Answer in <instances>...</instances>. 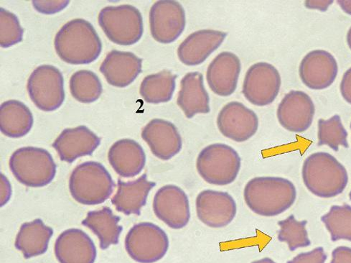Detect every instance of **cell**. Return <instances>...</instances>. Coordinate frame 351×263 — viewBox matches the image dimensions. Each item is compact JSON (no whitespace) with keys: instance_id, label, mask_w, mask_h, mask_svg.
I'll return each instance as SVG.
<instances>
[{"instance_id":"obj_1","label":"cell","mask_w":351,"mask_h":263,"mask_svg":"<svg viewBox=\"0 0 351 263\" xmlns=\"http://www.w3.org/2000/svg\"><path fill=\"white\" fill-rule=\"evenodd\" d=\"M243 197L254 213L271 218L294 205L297 190L293 183L285 178L256 177L247 183Z\"/></svg>"},{"instance_id":"obj_2","label":"cell","mask_w":351,"mask_h":263,"mask_svg":"<svg viewBox=\"0 0 351 263\" xmlns=\"http://www.w3.org/2000/svg\"><path fill=\"white\" fill-rule=\"evenodd\" d=\"M54 45L60 58L72 65L93 63L102 50L96 30L84 19L71 21L61 27L56 36Z\"/></svg>"},{"instance_id":"obj_3","label":"cell","mask_w":351,"mask_h":263,"mask_svg":"<svg viewBox=\"0 0 351 263\" xmlns=\"http://www.w3.org/2000/svg\"><path fill=\"white\" fill-rule=\"evenodd\" d=\"M302 176L305 187L315 196L324 198L340 195L348 183L344 165L326 152L313 153L305 159Z\"/></svg>"},{"instance_id":"obj_4","label":"cell","mask_w":351,"mask_h":263,"mask_svg":"<svg viewBox=\"0 0 351 263\" xmlns=\"http://www.w3.org/2000/svg\"><path fill=\"white\" fill-rule=\"evenodd\" d=\"M115 183L100 163L87 161L76 167L69 179V190L76 202L88 206L103 204L112 195Z\"/></svg>"},{"instance_id":"obj_5","label":"cell","mask_w":351,"mask_h":263,"mask_svg":"<svg viewBox=\"0 0 351 263\" xmlns=\"http://www.w3.org/2000/svg\"><path fill=\"white\" fill-rule=\"evenodd\" d=\"M9 165L15 179L27 187H44L53 181L56 174L57 166L51 153L36 147L15 150Z\"/></svg>"},{"instance_id":"obj_6","label":"cell","mask_w":351,"mask_h":263,"mask_svg":"<svg viewBox=\"0 0 351 263\" xmlns=\"http://www.w3.org/2000/svg\"><path fill=\"white\" fill-rule=\"evenodd\" d=\"M241 165L239 153L231 146L215 144L204 148L196 161L198 174L208 183L226 185L238 176Z\"/></svg>"},{"instance_id":"obj_7","label":"cell","mask_w":351,"mask_h":263,"mask_svg":"<svg viewBox=\"0 0 351 263\" xmlns=\"http://www.w3.org/2000/svg\"><path fill=\"white\" fill-rule=\"evenodd\" d=\"M98 20L106 36L117 45H134L143 35L142 14L132 5L106 7L101 10Z\"/></svg>"},{"instance_id":"obj_8","label":"cell","mask_w":351,"mask_h":263,"mask_svg":"<svg viewBox=\"0 0 351 263\" xmlns=\"http://www.w3.org/2000/svg\"><path fill=\"white\" fill-rule=\"evenodd\" d=\"M165 231L150 222L135 225L125 239V249L132 259L140 263H154L162 259L169 249Z\"/></svg>"},{"instance_id":"obj_9","label":"cell","mask_w":351,"mask_h":263,"mask_svg":"<svg viewBox=\"0 0 351 263\" xmlns=\"http://www.w3.org/2000/svg\"><path fill=\"white\" fill-rule=\"evenodd\" d=\"M27 88L29 98L44 112L56 111L65 100L64 76L53 66L36 69L29 77Z\"/></svg>"},{"instance_id":"obj_10","label":"cell","mask_w":351,"mask_h":263,"mask_svg":"<svg viewBox=\"0 0 351 263\" xmlns=\"http://www.w3.org/2000/svg\"><path fill=\"white\" fill-rule=\"evenodd\" d=\"M281 84V76L276 67L266 62H258L248 69L242 93L252 104L267 106L278 96Z\"/></svg>"},{"instance_id":"obj_11","label":"cell","mask_w":351,"mask_h":263,"mask_svg":"<svg viewBox=\"0 0 351 263\" xmlns=\"http://www.w3.org/2000/svg\"><path fill=\"white\" fill-rule=\"evenodd\" d=\"M186 25L184 8L174 0H160L149 11V26L152 38L162 44L175 42Z\"/></svg>"},{"instance_id":"obj_12","label":"cell","mask_w":351,"mask_h":263,"mask_svg":"<svg viewBox=\"0 0 351 263\" xmlns=\"http://www.w3.org/2000/svg\"><path fill=\"white\" fill-rule=\"evenodd\" d=\"M154 211L157 218L173 229L185 227L191 219L189 199L176 185H166L156 194Z\"/></svg>"},{"instance_id":"obj_13","label":"cell","mask_w":351,"mask_h":263,"mask_svg":"<svg viewBox=\"0 0 351 263\" xmlns=\"http://www.w3.org/2000/svg\"><path fill=\"white\" fill-rule=\"evenodd\" d=\"M195 207L197 218L211 228L230 225L237 211L234 198L227 192L205 190L197 196Z\"/></svg>"},{"instance_id":"obj_14","label":"cell","mask_w":351,"mask_h":263,"mask_svg":"<svg viewBox=\"0 0 351 263\" xmlns=\"http://www.w3.org/2000/svg\"><path fill=\"white\" fill-rule=\"evenodd\" d=\"M217 126L226 137L237 142H245L252 137L258 128L256 113L239 102L226 104L217 117Z\"/></svg>"},{"instance_id":"obj_15","label":"cell","mask_w":351,"mask_h":263,"mask_svg":"<svg viewBox=\"0 0 351 263\" xmlns=\"http://www.w3.org/2000/svg\"><path fill=\"white\" fill-rule=\"evenodd\" d=\"M315 106L311 98L301 91H291L278 106V119L287 130L301 133L312 126Z\"/></svg>"},{"instance_id":"obj_16","label":"cell","mask_w":351,"mask_h":263,"mask_svg":"<svg viewBox=\"0 0 351 263\" xmlns=\"http://www.w3.org/2000/svg\"><path fill=\"white\" fill-rule=\"evenodd\" d=\"M338 73L337 59L324 50L309 52L303 58L299 67L301 81L313 90H323L330 87Z\"/></svg>"},{"instance_id":"obj_17","label":"cell","mask_w":351,"mask_h":263,"mask_svg":"<svg viewBox=\"0 0 351 263\" xmlns=\"http://www.w3.org/2000/svg\"><path fill=\"white\" fill-rule=\"evenodd\" d=\"M142 137L152 154L162 161H169L182 148L181 135L173 123L162 119H152L143 129Z\"/></svg>"},{"instance_id":"obj_18","label":"cell","mask_w":351,"mask_h":263,"mask_svg":"<svg viewBox=\"0 0 351 263\" xmlns=\"http://www.w3.org/2000/svg\"><path fill=\"white\" fill-rule=\"evenodd\" d=\"M227 35L215 30L195 31L179 45L178 58L186 66L200 65L220 47Z\"/></svg>"},{"instance_id":"obj_19","label":"cell","mask_w":351,"mask_h":263,"mask_svg":"<svg viewBox=\"0 0 351 263\" xmlns=\"http://www.w3.org/2000/svg\"><path fill=\"white\" fill-rule=\"evenodd\" d=\"M101 138L86 126L65 129L52 146L60 161L72 163L76 159L91 156L101 144Z\"/></svg>"},{"instance_id":"obj_20","label":"cell","mask_w":351,"mask_h":263,"mask_svg":"<svg viewBox=\"0 0 351 263\" xmlns=\"http://www.w3.org/2000/svg\"><path fill=\"white\" fill-rule=\"evenodd\" d=\"M241 70L239 57L232 52L219 54L211 61L206 72L208 84L213 93L228 97L237 89Z\"/></svg>"},{"instance_id":"obj_21","label":"cell","mask_w":351,"mask_h":263,"mask_svg":"<svg viewBox=\"0 0 351 263\" xmlns=\"http://www.w3.org/2000/svg\"><path fill=\"white\" fill-rule=\"evenodd\" d=\"M55 255L60 263H95L97 252L93 240L85 231L73 228L57 238Z\"/></svg>"},{"instance_id":"obj_22","label":"cell","mask_w":351,"mask_h":263,"mask_svg":"<svg viewBox=\"0 0 351 263\" xmlns=\"http://www.w3.org/2000/svg\"><path fill=\"white\" fill-rule=\"evenodd\" d=\"M143 59L131 52L113 50L106 56L100 71L110 85L124 88L142 72Z\"/></svg>"},{"instance_id":"obj_23","label":"cell","mask_w":351,"mask_h":263,"mask_svg":"<svg viewBox=\"0 0 351 263\" xmlns=\"http://www.w3.org/2000/svg\"><path fill=\"white\" fill-rule=\"evenodd\" d=\"M177 104L188 119L210 112V98L202 73L190 72L183 77Z\"/></svg>"},{"instance_id":"obj_24","label":"cell","mask_w":351,"mask_h":263,"mask_svg":"<svg viewBox=\"0 0 351 263\" xmlns=\"http://www.w3.org/2000/svg\"><path fill=\"white\" fill-rule=\"evenodd\" d=\"M108 159L116 173L126 179L139 175L146 164L143 147L131 139H122L114 144L109 150Z\"/></svg>"},{"instance_id":"obj_25","label":"cell","mask_w":351,"mask_h":263,"mask_svg":"<svg viewBox=\"0 0 351 263\" xmlns=\"http://www.w3.org/2000/svg\"><path fill=\"white\" fill-rule=\"evenodd\" d=\"M118 190L112 198V203L119 212L130 216H140L141 209L147 204L150 191L156 183L147 180V175L143 174L135 181L124 182L118 179Z\"/></svg>"},{"instance_id":"obj_26","label":"cell","mask_w":351,"mask_h":263,"mask_svg":"<svg viewBox=\"0 0 351 263\" xmlns=\"http://www.w3.org/2000/svg\"><path fill=\"white\" fill-rule=\"evenodd\" d=\"M53 235V229L37 219L22 225L14 246L25 259H29L47 253Z\"/></svg>"},{"instance_id":"obj_27","label":"cell","mask_w":351,"mask_h":263,"mask_svg":"<svg viewBox=\"0 0 351 263\" xmlns=\"http://www.w3.org/2000/svg\"><path fill=\"white\" fill-rule=\"evenodd\" d=\"M34 122L32 111L20 101L9 100L0 106V130L7 137H24L32 129Z\"/></svg>"},{"instance_id":"obj_28","label":"cell","mask_w":351,"mask_h":263,"mask_svg":"<svg viewBox=\"0 0 351 263\" xmlns=\"http://www.w3.org/2000/svg\"><path fill=\"white\" fill-rule=\"evenodd\" d=\"M120 220L119 216L114 215L110 207H105L100 210L89 211L82 225L98 237L100 249L104 251L119 243V236L123 230V227L119 225Z\"/></svg>"},{"instance_id":"obj_29","label":"cell","mask_w":351,"mask_h":263,"mask_svg":"<svg viewBox=\"0 0 351 263\" xmlns=\"http://www.w3.org/2000/svg\"><path fill=\"white\" fill-rule=\"evenodd\" d=\"M177 77L167 69L147 76L141 86V95L149 104L170 102L176 90Z\"/></svg>"},{"instance_id":"obj_30","label":"cell","mask_w":351,"mask_h":263,"mask_svg":"<svg viewBox=\"0 0 351 263\" xmlns=\"http://www.w3.org/2000/svg\"><path fill=\"white\" fill-rule=\"evenodd\" d=\"M70 91L73 98L82 103L89 104L99 100L103 88L96 73L82 70L73 73L70 80Z\"/></svg>"},{"instance_id":"obj_31","label":"cell","mask_w":351,"mask_h":263,"mask_svg":"<svg viewBox=\"0 0 351 263\" xmlns=\"http://www.w3.org/2000/svg\"><path fill=\"white\" fill-rule=\"evenodd\" d=\"M330 234L331 240L351 242V207L348 205H334L322 218Z\"/></svg>"},{"instance_id":"obj_32","label":"cell","mask_w":351,"mask_h":263,"mask_svg":"<svg viewBox=\"0 0 351 263\" xmlns=\"http://www.w3.org/2000/svg\"><path fill=\"white\" fill-rule=\"evenodd\" d=\"M348 135L339 115H335L328 119L318 120V146H328L337 152L340 146L348 148Z\"/></svg>"},{"instance_id":"obj_33","label":"cell","mask_w":351,"mask_h":263,"mask_svg":"<svg viewBox=\"0 0 351 263\" xmlns=\"http://www.w3.org/2000/svg\"><path fill=\"white\" fill-rule=\"evenodd\" d=\"M307 220L298 221L293 214L278 222L280 229L278 233L280 242H286L291 251L309 247L311 241L306 229Z\"/></svg>"},{"instance_id":"obj_34","label":"cell","mask_w":351,"mask_h":263,"mask_svg":"<svg viewBox=\"0 0 351 263\" xmlns=\"http://www.w3.org/2000/svg\"><path fill=\"white\" fill-rule=\"evenodd\" d=\"M24 30L21 26L16 15L10 11L0 9V44L4 49L21 43L23 41Z\"/></svg>"},{"instance_id":"obj_35","label":"cell","mask_w":351,"mask_h":263,"mask_svg":"<svg viewBox=\"0 0 351 263\" xmlns=\"http://www.w3.org/2000/svg\"><path fill=\"white\" fill-rule=\"evenodd\" d=\"M328 255L324 249L319 247L311 251L298 254L287 263H326Z\"/></svg>"},{"instance_id":"obj_36","label":"cell","mask_w":351,"mask_h":263,"mask_svg":"<svg viewBox=\"0 0 351 263\" xmlns=\"http://www.w3.org/2000/svg\"><path fill=\"white\" fill-rule=\"evenodd\" d=\"M34 8L45 14H53L65 9L70 1H38L32 2Z\"/></svg>"},{"instance_id":"obj_37","label":"cell","mask_w":351,"mask_h":263,"mask_svg":"<svg viewBox=\"0 0 351 263\" xmlns=\"http://www.w3.org/2000/svg\"><path fill=\"white\" fill-rule=\"evenodd\" d=\"M330 263H351V249L348 247H337L332 252V260Z\"/></svg>"},{"instance_id":"obj_38","label":"cell","mask_w":351,"mask_h":263,"mask_svg":"<svg viewBox=\"0 0 351 263\" xmlns=\"http://www.w3.org/2000/svg\"><path fill=\"white\" fill-rule=\"evenodd\" d=\"M340 91L344 100L351 104V68L343 74L340 85Z\"/></svg>"},{"instance_id":"obj_39","label":"cell","mask_w":351,"mask_h":263,"mask_svg":"<svg viewBox=\"0 0 351 263\" xmlns=\"http://www.w3.org/2000/svg\"><path fill=\"white\" fill-rule=\"evenodd\" d=\"M12 195L11 185L4 174H1V207L5 206Z\"/></svg>"},{"instance_id":"obj_40","label":"cell","mask_w":351,"mask_h":263,"mask_svg":"<svg viewBox=\"0 0 351 263\" xmlns=\"http://www.w3.org/2000/svg\"><path fill=\"white\" fill-rule=\"evenodd\" d=\"M334 3L332 0H315V1H305L304 6L310 10H319L322 12H326L329 7Z\"/></svg>"},{"instance_id":"obj_41","label":"cell","mask_w":351,"mask_h":263,"mask_svg":"<svg viewBox=\"0 0 351 263\" xmlns=\"http://www.w3.org/2000/svg\"><path fill=\"white\" fill-rule=\"evenodd\" d=\"M337 3L344 12L351 15V0H339Z\"/></svg>"},{"instance_id":"obj_42","label":"cell","mask_w":351,"mask_h":263,"mask_svg":"<svg viewBox=\"0 0 351 263\" xmlns=\"http://www.w3.org/2000/svg\"><path fill=\"white\" fill-rule=\"evenodd\" d=\"M252 263H277V262H274L271 258H265L261 260L254 261Z\"/></svg>"},{"instance_id":"obj_43","label":"cell","mask_w":351,"mask_h":263,"mask_svg":"<svg viewBox=\"0 0 351 263\" xmlns=\"http://www.w3.org/2000/svg\"><path fill=\"white\" fill-rule=\"evenodd\" d=\"M346 41H347L348 47L351 51V27H350L348 32L347 34Z\"/></svg>"},{"instance_id":"obj_44","label":"cell","mask_w":351,"mask_h":263,"mask_svg":"<svg viewBox=\"0 0 351 263\" xmlns=\"http://www.w3.org/2000/svg\"><path fill=\"white\" fill-rule=\"evenodd\" d=\"M349 197H350V199L351 200V191H350V192L349 194Z\"/></svg>"},{"instance_id":"obj_45","label":"cell","mask_w":351,"mask_h":263,"mask_svg":"<svg viewBox=\"0 0 351 263\" xmlns=\"http://www.w3.org/2000/svg\"><path fill=\"white\" fill-rule=\"evenodd\" d=\"M350 129H351V123H350Z\"/></svg>"}]
</instances>
